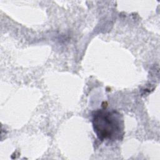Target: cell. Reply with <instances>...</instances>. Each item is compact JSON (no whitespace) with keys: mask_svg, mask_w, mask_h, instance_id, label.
<instances>
[{"mask_svg":"<svg viewBox=\"0 0 160 160\" xmlns=\"http://www.w3.org/2000/svg\"><path fill=\"white\" fill-rule=\"evenodd\" d=\"M92 126L101 141L121 140L124 135L122 116L115 110L99 109L92 114Z\"/></svg>","mask_w":160,"mask_h":160,"instance_id":"1","label":"cell"}]
</instances>
